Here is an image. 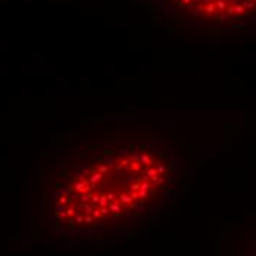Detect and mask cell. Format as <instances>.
Returning a JSON list of instances; mask_svg holds the SVG:
<instances>
[{
  "instance_id": "1",
  "label": "cell",
  "mask_w": 256,
  "mask_h": 256,
  "mask_svg": "<svg viewBox=\"0 0 256 256\" xmlns=\"http://www.w3.org/2000/svg\"><path fill=\"white\" fill-rule=\"evenodd\" d=\"M180 144L165 131L133 122L75 128L46 147L53 218L68 230L144 213L181 177Z\"/></svg>"
},
{
  "instance_id": "2",
  "label": "cell",
  "mask_w": 256,
  "mask_h": 256,
  "mask_svg": "<svg viewBox=\"0 0 256 256\" xmlns=\"http://www.w3.org/2000/svg\"><path fill=\"white\" fill-rule=\"evenodd\" d=\"M171 22L196 33H233L253 22L256 0H154Z\"/></svg>"
}]
</instances>
